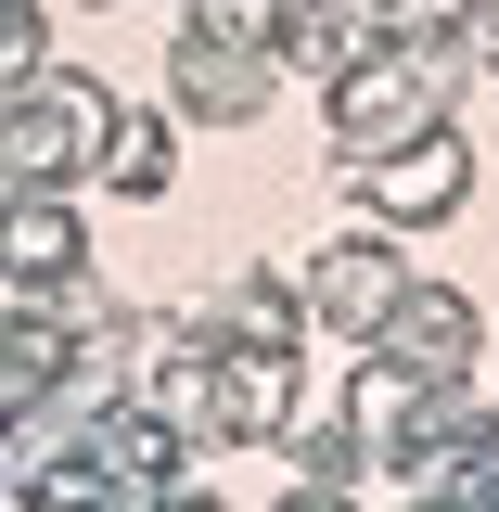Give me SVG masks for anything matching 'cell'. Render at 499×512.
I'll return each instance as SVG.
<instances>
[{"label": "cell", "mask_w": 499, "mask_h": 512, "mask_svg": "<svg viewBox=\"0 0 499 512\" xmlns=\"http://www.w3.org/2000/svg\"><path fill=\"white\" fill-rule=\"evenodd\" d=\"M269 77H282V64L256 52V26L205 13V26L180 39V116H205V128H244L256 103H269Z\"/></svg>", "instance_id": "7a4b0ae2"}, {"label": "cell", "mask_w": 499, "mask_h": 512, "mask_svg": "<svg viewBox=\"0 0 499 512\" xmlns=\"http://www.w3.org/2000/svg\"><path fill=\"white\" fill-rule=\"evenodd\" d=\"M461 180H474V167H461V141H448V128H423V141H410V167H359V192H372L384 218H448V205H461Z\"/></svg>", "instance_id": "3957f363"}, {"label": "cell", "mask_w": 499, "mask_h": 512, "mask_svg": "<svg viewBox=\"0 0 499 512\" xmlns=\"http://www.w3.org/2000/svg\"><path fill=\"white\" fill-rule=\"evenodd\" d=\"M103 128H116V103L90 90V77H13L0 90V192H64L90 154H103Z\"/></svg>", "instance_id": "6da1fadb"}, {"label": "cell", "mask_w": 499, "mask_h": 512, "mask_svg": "<svg viewBox=\"0 0 499 512\" xmlns=\"http://www.w3.org/2000/svg\"><path fill=\"white\" fill-rule=\"evenodd\" d=\"M103 180L154 205V192H167V116H116L103 128Z\"/></svg>", "instance_id": "52a82bcc"}, {"label": "cell", "mask_w": 499, "mask_h": 512, "mask_svg": "<svg viewBox=\"0 0 499 512\" xmlns=\"http://www.w3.org/2000/svg\"><path fill=\"white\" fill-rule=\"evenodd\" d=\"M64 359H77V333L13 308V320H0V410H39V397L64 384Z\"/></svg>", "instance_id": "5b68a950"}, {"label": "cell", "mask_w": 499, "mask_h": 512, "mask_svg": "<svg viewBox=\"0 0 499 512\" xmlns=\"http://www.w3.org/2000/svg\"><path fill=\"white\" fill-rule=\"evenodd\" d=\"M77 13H103V0H77Z\"/></svg>", "instance_id": "ba28073f"}, {"label": "cell", "mask_w": 499, "mask_h": 512, "mask_svg": "<svg viewBox=\"0 0 499 512\" xmlns=\"http://www.w3.org/2000/svg\"><path fill=\"white\" fill-rule=\"evenodd\" d=\"M308 295H320V320L372 333V320H384V295H397V256H384V244H333V256H320V282H308Z\"/></svg>", "instance_id": "8992f818"}, {"label": "cell", "mask_w": 499, "mask_h": 512, "mask_svg": "<svg viewBox=\"0 0 499 512\" xmlns=\"http://www.w3.org/2000/svg\"><path fill=\"white\" fill-rule=\"evenodd\" d=\"M333 116H346V141L423 128V116H436V77H423V64H346V77H333Z\"/></svg>", "instance_id": "277c9868"}]
</instances>
